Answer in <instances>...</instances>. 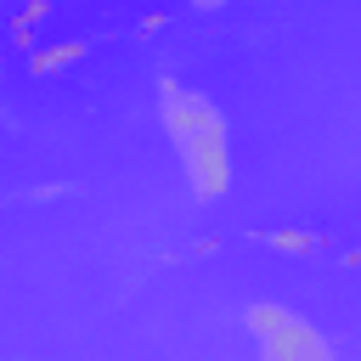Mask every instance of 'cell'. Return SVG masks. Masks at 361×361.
I'll use <instances>...</instances> for the list:
<instances>
[{
	"label": "cell",
	"instance_id": "cell-1",
	"mask_svg": "<svg viewBox=\"0 0 361 361\" xmlns=\"http://www.w3.org/2000/svg\"><path fill=\"white\" fill-rule=\"evenodd\" d=\"M158 113H164V130H169V147L180 158V175H186L192 197H203V203L220 197L231 186V130L214 113V102L164 79L158 85Z\"/></svg>",
	"mask_w": 361,
	"mask_h": 361
},
{
	"label": "cell",
	"instance_id": "cell-2",
	"mask_svg": "<svg viewBox=\"0 0 361 361\" xmlns=\"http://www.w3.org/2000/svg\"><path fill=\"white\" fill-rule=\"evenodd\" d=\"M248 333H254V344H259L265 361H333L327 338L305 316H293L282 305H254L248 310Z\"/></svg>",
	"mask_w": 361,
	"mask_h": 361
},
{
	"label": "cell",
	"instance_id": "cell-3",
	"mask_svg": "<svg viewBox=\"0 0 361 361\" xmlns=\"http://www.w3.org/2000/svg\"><path fill=\"white\" fill-rule=\"evenodd\" d=\"M197 6H203V11H209V6H220V0H197Z\"/></svg>",
	"mask_w": 361,
	"mask_h": 361
}]
</instances>
